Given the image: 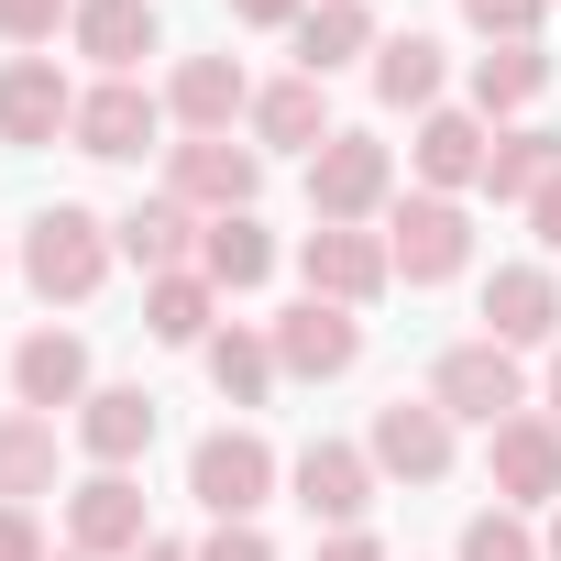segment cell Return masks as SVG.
I'll list each match as a JSON object with an SVG mask.
<instances>
[{"label": "cell", "mask_w": 561, "mask_h": 561, "mask_svg": "<svg viewBox=\"0 0 561 561\" xmlns=\"http://www.w3.org/2000/svg\"><path fill=\"white\" fill-rule=\"evenodd\" d=\"M111 242H122L144 275H187V264H198V209H187V198H144L133 220H111Z\"/></svg>", "instance_id": "obj_22"}, {"label": "cell", "mask_w": 561, "mask_h": 561, "mask_svg": "<svg viewBox=\"0 0 561 561\" xmlns=\"http://www.w3.org/2000/svg\"><path fill=\"white\" fill-rule=\"evenodd\" d=\"M165 122H187V133H231V122H253V78H242V56H187V67L165 78Z\"/></svg>", "instance_id": "obj_18"}, {"label": "cell", "mask_w": 561, "mask_h": 561, "mask_svg": "<svg viewBox=\"0 0 561 561\" xmlns=\"http://www.w3.org/2000/svg\"><path fill=\"white\" fill-rule=\"evenodd\" d=\"M484 154H495V133H484L473 111H419V144H408V165H419V187H430V198H462V187H484Z\"/></svg>", "instance_id": "obj_15"}, {"label": "cell", "mask_w": 561, "mask_h": 561, "mask_svg": "<svg viewBox=\"0 0 561 561\" xmlns=\"http://www.w3.org/2000/svg\"><path fill=\"white\" fill-rule=\"evenodd\" d=\"M133 561H198V550H176V539H144V550H133Z\"/></svg>", "instance_id": "obj_39"}, {"label": "cell", "mask_w": 561, "mask_h": 561, "mask_svg": "<svg viewBox=\"0 0 561 561\" xmlns=\"http://www.w3.org/2000/svg\"><path fill=\"white\" fill-rule=\"evenodd\" d=\"M67 561H78V550H67Z\"/></svg>", "instance_id": "obj_42"}, {"label": "cell", "mask_w": 561, "mask_h": 561, "mask_svg": "<svg viewBox=\"0 0 561 561\" xmlns=\"http://www.w3.org/2000/svg\"><path fill=\"white\" fill-rule=\"evenodd\" d=\"M386 198H397V154H386L375 133H331V144L309 154V220H331V231H364Z\"/></svg>", "instance_id": "obj_2"}, {"label": "cell", "mask_w": 561, "mask_h": 561, "mask_svg": "<svg viewBox=\"0 0 561 561\" xmlns=\"http://www.w3.org/2000/svg\"><path fill=\"white\" fill-rule=\"evenodd\" d=\"M430 397H440V419H484V430H506V419L528 408V375H517L506 342H451V353L430 364Z\"/></svg>", "instance_id": "obj_6"}, {"label": "cell", "mask_w": 561, "mask_h": 561, "mask_svg": "<svg viewBox=\"0 0 561 561\" xmlns=\"http://www.w3.org/2000/svg\"><path fill=\"white\" fill-rule=\"evenodd\" d=\"M550 176H561V133H550V122L495 133V154H484V187H495V198H539Z\"/></svg>", "instance_id": "obj_29"}, {"label": "cell", "mask_w": 561, "mask_h": 561, "mask_svg": "<svg viewBox=\"0 0 561 561\" xmlns=\"http://www.w3.org/2000/svg\"><path fill=\"white\" fill-rule=\"evenodd\" d=\"M154 528H144V484L133 473H89L78 495H67V550L78 561H133Z\"/></svg>", "instance_id": "obj_10"}, {"label": "cell", "mask_w": 561, "mask_h": 561, "mask_svg": "<svg viewBox=\"0 0 561 561\" xmlns=\"http://www.w3.org/2000/svg\"><path fill=\"white\" fill-rule=\"evenodd\" d=\"M462 561H550V550L528 539V517H517V506H484V517L462 528Z\"/></svg>", "instance_id": "obj_31"}, {"label": "cell", "mask_w": 561, "mask_h": 561, "mask_svg": "<svg viewBox=\"0 0 561 561\" xmlns=\"http://www.w3.org/2000/svg\"><path fill=\"white\" fill-rule=\"evenodd\" d=\"M309 561H386V550H375V528H331Z\"/></svg>", "instance_id": "obj_37"}, {"label": "cell", "mask_w": 561, "mask_h": 561, "mask_svg": "<svg viewBox=\"0 0 561 561\" xmlns=\"http://www.w3.org/2000/svg\"><path fill=\"white\" fill-rule=\"evenodd\" d=\"M209 320H220V287L187 264V275H144V331L154 342H209Z\"/></svg>", "instance_id": "obj_27"}, {"label": "cell", "mask_w": 561, "mask_h": 561, "mask_svg": "<svg viewBox=\"0 0 561 561\" xmlns=\"http://www.w3.org/2000/svg\"><path fill=\"white\" fill-rule=\"evenodd\" d=\"M198 275H209L220 298H253L264 275H275V231H264L253 209H231V220H209V231H198Z\"/></svg>", "instance_id": "obj_21"}, {"label": "cell", "mask_w": 561, "mask_h": 561, "mask_svg": "<svg viewBox=\"0 0 561 561\" xmlns=\"http://www.w3.org/2000/svg\"><path fill=\"white\" fill-rule=\"evenodd\" d=\"M528 231H539V242H550V253H561V176H550V187H539V198H528Z\"/></svg>", "instance_id": "obj_38"}, {"label": "cell", "mask_w": 561, "mask_h": 561, "mask_svg": "<svg viewBox=\"0 0 561 561\" xmlns=\"http://www.w3.org/2000/svg\"><path fill=\"white\" fill-rule=\"evenodd\" d=\"M539 12H550V0H462V23H473L484 45H528V34H539Z\"/></svg>", "instance_id": "obj_33"}, {"label": "cell", "mask_w": 561, "mask_h": 561, "mask_svg": "<svg viewBox=\"0 0 561 561\" xmlns=\"http://www.w3.org/2000/svg\"><path fill=\"white\" fill-rule=\"evenodd\" d=\"M386 253H397V275L408 287H451V275L473 264V220H462V198H397L386 209Z\"/></svg>", "instance_id": "obj_4"}, {"label": "cell", "mask_w": 561, "mask_h": 561, "mask_svg": "<svg viewBox=\"0 0 561 561\" xmlns=\"http://www.w3.org/2000/svg\"><path fill=\"white\" fill-rule=\"evenodd\" d=\"M198 561H275V539H264V528H209Z\"/></svg>", "instance_id": "obj_35"}, {"label": "cell", "mask_w": 561, "mask_h": 561, "mask_svg": "<svg viewBox=\"0 0 561 561\" xmlns=\"http://www.w3.org/2000/svg\"><path fill=\"white\" fill-rule=\"evenodd\" d=\"M375 473H408V484H440L451 473V419H440V397H386L375 408Z\"/></svg>", "instance_id": "obj_11"}, {"label": "cell", "mask_w": 561, "mask_h": 561, "mask_svg": "<svg viewBox=\"0 0 561 561\" xmlns=\"http://www.w3.org/2000/svg\"><path fill=\"white\" fill-rule=\"evenodd\" d=\"M78 451H89L100 473H133V462L154 451V397H144V386H89V408H78Z\"/></svg>", "instance_id": "obj_19"}, {"label": "cell", "mask_w": 561, "mask_h": 561, "mask_svg": "<svg viewBox=\"0 0 561 561\" xmlns=\"http://www.w3.org/2000/svg\"><path fill=\"white\" fill-rule=\"evenodd\" d=\"M440 34H386L375 45V100L386 111H440Z\"/></svg>", "instance_id": "obj_25"}, {"label": "cell", "mask_w": 561, "mask_h": 561, "mask_svg": "<svg viewBox=\"0 0 561 561\" xmlns=\"http://www.w3.org/2000/svg\"><path fill=\"white\" fill-rule=\"evenodd\" d=\"M253 187H264V154H253V144H231V133H187V144H165V198L231 220V209H253Z\"/></svg>", "instance_id": "obj_5"}, {"label": "cell", "mask_w": 561, "mask_h": 561, "mask_svg": "<svg viewBox=\"0 0 561 561\" xmlns=\"http://www.w3.org/2000/svg\"><path fill=\"white\" fill-rule=\"evenodd\" d=\"M484 342H506V353L561 342V275L550 264H495L484 275Z\"/></svg>", "instance_id": "obj_13"}, {"label": "cell", "mask_w": 561, "mask_h": 561, "mask_svg": "<svg viewBox=\"0 0 561 561\" xmlns=\"http://www.w3.org/2000/svg\"><path fill=\"white\" fill-rule=\"evenodd\" d=\"M253 144H298V154H320V144H331V89H320V78H275V89H253Z\"/></svg>", "instance_id": "obj_24"}, {"label": "cell", "mask_w": 561, "mask_h": 561, "mask_svg": "<svg viewBox=\"0 0 561 561\" xmlns=\"http://www.w3.org/2000/svg\"><path fill=\"white\" fill-rule=\"evenodd\" d=\"M67 23H78V0H0V34H12L23 56H34V45H56Z\"/></svg>", "instance_id": "obj_32"}, {"label": "cell", "mask_w": 561, "mask_h": 561, "mask_svg": "<svg viewBox=\"0 0 561 561\" xmlns=\"http://www.w3.org/2000/svg\"><path fill=\"white\" fill-rule=\"evenodd\" d=\"M187 495H198L220 528H253V506L275 495V451H264V430H209V440L187 451Z\"/></svg>", "instance_id": "obj_3"}, {"label": "cell", "mask_w": 561, "mask_h": 561, "mask_svg": "<svg viewBox=\"0 0 561 561\" xmlns=\"http://www.w3.org/2000/svg\"><path fill=\"white\" fill-rule=\"evenodd\" d=\"M154 133H165V100H154L144 78H100V89H78V122H67V144H78V154L133 165Z\"/></svg>", "instance_id": "obj_7"}, {"label": "cell", "mask_w": 561, "mask_h": 561, "mask_svg": "<svg viewBox=\"0 0 561 561\" xmlns=\"http://www.w3.org/2000/svg\"><path fill=\"white\" fill-rule=\"evenodd\" d=\"M12 397H23L34 419L89 408V342H78V331H23V342H12Z\"/></svg>", "instance_id": "obj_16"}, {"label": "cell", "mask_w": 561, "mask_h": 561, "mask_svg": "<svg viewBox=\"0 0 561 561\" xmlns=\"http://www.w3.org/2000/svg\"><path fill=\"white\" fill-rule=\"evenodd\" d=\"M287 484H298V506H309V517L364 528V506H375V451H353V440H309Z\"/></svg>", "instance_id": "obj_17"}, {"label": "cell", "mask_w": 561, "mask_h": 561, "mask_svg": "<svg viewBox=\"0 0 561 561\" xmlns=\"http://www.w3.org/2000/svg\"><path fill=\"white\" fill-rule=\"evenodd\" d=\"M78 56L100 67V78H133L154 45H165V23H154V0H78Z\"/></svg>", "instance_id": "obj_20"}, {"label": "cell", "mask_w": 561, "mask_h": 561, "mask_svg": "<svg viewBox=\"0 0 561 561\" xmlns=\"http://www.w3.org/2000/svg\"><path fill=\"white\" fill-rule=\"evenodd\" d=\"M539 550H550V561H561V506H550V539H539Z\"/></svg>", "instance_id": "obj_41"}, {"label": "cell", "mask_w": 561, "mask_h": 561, "mask_svg": "<svg viewBox=\"0 0 561 561\" xmlns=\"http://www.w3.org/2000/svg\"><path fill=\"white\" fill-rule=\"evenodd\" d=\"M231 23H253V34H298L309 0H231Z\"/></svg>", "instance_id": "obj_34"}, {"label": "cell", "mask_w": 561, "mask_h": 561, "mask_svg": "<svg viewBox=\"0 0 561 561\" xmlns=\"http://www.w3.org/2000/svg\"><path fill=\"white\" fill-rule=\"evenodd\" d=\"M550 430H561V353H550Z\"/></svg>", "instance_id": "obj_40"}, {"label": "cell", "mask_w": 561, "mask_h": 561, "mask_svg": "<svg viewBox=\"0 0 561 561\" xmlns=\"http://www.w3.org/2000/svg\"><path fill=\"white\" fill-rule=\"evenodd\" d=\"M375 45H386V34H375L364 0H309V23H298V78L331 89V67H353V56H375Z\"/></svg>", "instance_id": "obj_23"}, {"label": "cell", "mask_w": 561, "mask_h": 561, "mask_svg": "<svg viewBox=\"0 0 561 561\" xmlns=\"http://www.w3.org/2000/svg\"><path fill=\"white\" fill-rule=\"evenodd\" d=\"M198 353H209V386H220L231 408H264V386H275V342H264V331L231 320V331H209Z\"/></svg>", "instance_id": "obj_30"}, {"label": "cell", "mask_w": 561, "mask_h": 561, "mask_svg": "<svg viewBox=\"0 0 561 561\" xmlns=\"http://www.w3.org/2000/svg\"><path fill=\"white\" fill-rule=\"evenodd\" d=\"M264 342H275V375H309V386H331V375H353V364H364V320H353V309H331V298H298Z\"/></svg>", "instance_id": "obj_9"}, {"label": "cell", "mask_w": 561, "mask_h": 561, "mask_svg": "<svg viewBox=\"0 0 561 561\" xmlns=\"http://www.w3.org/2000/svg\"><path fill=\"white\" fill-rule=\"evenodd\" d=\"M34 495H56V419L12 408L0 419V506H34Z\"/></svg>", "instance_id": "obj_26"}, {"label": "cell", "mask_w": 561, "mask_h": 561, "mask_svg": "<svg viewBox=\"0 0 561 561\" xmlns=\"http://www.w3.org/2000/svg\"><path fill=\"white\" fill-rule=\"evenodd\" d=\"M298 275H309V298H331V309H364V298H386L397 287V253H386V231H309L298 242Z\"/></svg>", "instance_id": "obj_8"}, {"label": "cell", "mask_w": 561, "mask_h": 561, "mask_svg": "<svg viewBox=\"0 0 561 561\" xmlns=\"http://www.w3.org/2000/svg\"><path fill=\"white\" fill-rule=\"evenodd\" d=\"M550 89V56L539 45H495V56H473V122H506V111H528Z\"/></svg>", "instance_id": "obj_28"}, {"label": "cell", "mask_w": 561, "mask_h": 561, "mask_svg": "<svg viewBox=\"0 0 561 561\" xmlns=\"http://www.w3.org/2000/svg\"><path fill=\"white\" fill-rule=\"evenodd\" d=\"M111 253H122V242H111V220H100V209H78V198H56V209L23 231V275H34V298H67V309H78V298H100Z\"/></svg>", "instance_id": "obj_1"}, {"label": "cell", "mask_w": 561, "mask_h": 561, "mask_svg": "<svg viewBox=\"0 0 561 561\" xmlns=\"http://www.w3.org/2000/svg\"><path fill=\"white\" fill-rule=\"evenodd\" d=\"M484 473H495V506H561V430L517 408V419L484 440Z\"/></svg>", "instance_id": "obj_12"}, {"label": "cell", "mask_w": 561, "mask_h": 561, "mask_svg": "<svg viewBox=\"0 0 561 561\" xmlns=\"http://www.w3.org/2000/svg\"><path fill=\"white\" fill-rule=\"evenodd\" d=\"M67 122H78V89H67L56 56H12L0 67V144H56Z\"/></svg>", "instance_id": "obj_14"}, {"label": "cell", "mask_w": 561, "mask_h": 561, "mask_svg": "<svg viewBox=\"0 0 561 561\" xmlns=\"http://www.w3.org/2000/svg\"><path fill=\"white\" fill-rule=\"evenodd\" d=\"M0 561H45V528H34V506H0Z\"/></svg>", "instance_id": "obj_36"}]
</instances>
